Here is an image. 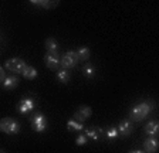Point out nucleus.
<instances>
[{
  "instance_id": "obj_15",
  "label": "nucleus",
  "mask_w": 159,
  "mask_h": 153,
  "mask_svg": "<svg viewBox=\"0 0 159 153\" xmlns=\"http://www.w3.org/2000/svg\"><path fill=\"white\" fill-rule=\"evenodd\" d=\"M99 132H101V129H98V128H87L84 135L91 140H98L99 139Z\"/></svg>"
},
{
  "instance_id": "obj_16",
  "label": "nucleus",
  "mask_w": 159,
  "mask_h": 153,
  "mask_svg": "<svg viewBox=\"0 0 159 153\" xmlns=\"http://www.w3.org/2000/svg\"><path fill=\"white\" fill-rule=\"evenodd\" d=\"M21 75H23L24 78H27V80H34L37 76V70L31 65H27L26 68H24V71L21 72Z\"/></svg>"
},
{
  "instance_id": "obj_2",
  "label": "nucleus",
  "mask_w": 159,
  "mask_h": 153,
  "mask_svg": "<svg viewBox=\"0 0 159 153\" xmlns=\"http://www.w3.org/2000/svg\"><path fill=\"white\" fill-rule=\"evenodd\" d=\"M0 129L6 135H17L20 132V123L11 118H3L0 122Z\"/></svg>"
},
{
  "instance_id": "obj_10",
  "label": "nucleus",
  "mask_w": 159,
  "mask_h": 153,
  "mask_svg": "<svg viewBox=\"0 0 159 153\" xmlns=\"http://www.w3.org/2000/svg\"><path fill=\"white\" fill-rule=\"evenodd\" d=\"M118 130H119V135L121 136H129L134 130V125L131 120H122V122L118 125Z\"/></svg>"
},
{
  "instance_id": "obj_18",
  "label": "nucleus",
  "mask_w": 159,
  "mask_h": 153,
  "mask_svg": "<svg viewBox=\"0 0 159 153\" xmlns=\"http://www.w3.org/2000/svg\"><path fill=\"white\" fill-rule=\"evenodd\" d=\"M77 54H78L81 61H87L89 58V48L88 47H81V48L77 51Z\"/></svg>"
},
{
  "instance_id": "obj_22",
  "label": "nucleus",
  "mask_w": 159,
  "mask_h": 153,
  "mask_svg": "<svg viewBox=\"0 0 159 153\" xmlns=\"http://www.w3.org/2000/svg\"><path fill=\"white\" fill-rule=\"evenodd\" d=\"M6 74H4V68H0V80H2V82H3L4 80H6Z\"/></svg>"
},
{
  "instance_id": "obj_14",
  "label": "nucleus",
  "mask_w": 159,
  "mask_h": 153,
  "mask_svg": "<svg viewBox=\"0 0 159 153\" xmlns=\"http://www.w3.org/2000/svg\"><path fill=\"white\" fill-rule=\"evenodd\" d=\"M44 46H46L47 51L51 54H57V51H58V43H57L54 38H47Z\"/></svg>"
},
{
  "instance_id": "obj_23",
  "label": "nucleus",
  "mask_w": 159,
  "mask_h": 153,
  "mask_svg": "<svg viewBox=\"0 0 159 153\" xmlns=\"http://www.w3.org/2000/svg\"><path fill=\"white\" fill-rule=\"evenodd\" d=\"M129 153H146V152H142V150H132V152H129Z\"/></svg>"
},
{
  "instance_id": "obj_7",
  "label": "nucleus",
  "mask_w": 159,
  "mask_h": 153,
  "mask_svg": "<svg viewBox=\"0 0 159 153\" xmlns=\"http://www.w3.org/2000/svg\"><path fill=\"white\" fill-rule=\"evenodd\" d=\"M44 63H46V65L48 67L50 70H57L61 65V58H58L57 54L47 53L46 57H44Z\"/></svg>"
},
{
  "instance_id": "obj_3",
  "label": "nucleus",
  "mask_w": 159,
  "mask_h": 153,
  "mask_svg": "<svg viewBox=\"0 0 159 153\" xmlns=\"http://www.w3.org/2000/svg\"><path fill=\"white\" fill-rule=\"evenodd\" d=\"M78 61H80V57L77 54V51H67L61 57V67L64 70H70V68H74L78 64Z\"/></svg>"
},
{
  "instance_id": "obj_4",
  "label": "nucleus",
  "mask_w": 159,
  "mask_h": 153,
  "mask_svg": "<svg viewBox=\"0 0 159 153\" xmlns=\"http://www.w3.org/2000/svg\"><path fill=\"white\" fill-rule=\"evenodd\" d=\"M26 67H27L26 61L21 60V58H10V60H7L6 63H4V68H7V70L11 71V72L21 74Z\"/></svg>"
},
{
  "instance_id": "obj_5",
  "label": "nucleus",
  "mask_w": 159,
  "mask_h": 153,
  "mask_svg": "<svg viewBox=\"0 0 159 153\" xmlns=\"http://www.w3.org/2000/svg\"><path fill=\"white\" fill-rule=\"evenodd\" d=\"M47 125H48V123H47V118L44 116L41 112H37L36 115L31 118V126H33V129L36 130V132H39V133L44 132Z\"/></svg>"
},
{
  "instance_id": "obj_6",
  "label": "nucleus",
  "mask_w": 159,
  "mask_h": 153,
  "mask_svg": "<svg viewBox=\"0 0 159 153\" xmlns=\"http://www.w3.org/2000/svg\"><path fill=\"white\" fill-rule=\"evenodd\" d=\"M34 108H36V101L29 97V98H23V99L20 101L17 109H19V112L21 113V115H26V113L31 112Z\"/></svg>"
},
{
  "instance_id": "obj_19",
  "label": "nucleus",
  "mask_w": 159,
  "mask_h": 153,
  "mask_svg": "<svg viewBox=\"0 0 159 153\" xmlns=\"http://www.w3.org/2000/svg\"><path fill=\"white\" fill-rule=\"evenodd\" d=\"M83 74L87 76V78H94V75H95V68H94L91 64H87V65L83 68Z\"/></svg>"
},
{
  "instance_id": "obj_20",
  "label": "nucleus",
  "mask_w": 159,
  "mask_h": 153,
  "mask_svg": "<svg viewBox=\"0 0 159 153\" xmlns=\"http://www.w3.org/2000/svg\"><path fill=\"white\" fill-rule=\"evenodd\" d=\"M105 133H107V138H108L109 140H114V139H116V138L119 136L118 128H108V129L105 130Z\"/></svg>"
},
{
  "instance_id": "obj_24",
  "label": "nucleus",
  "mask_w": 159,
  "mask_h": 153,
  "mask_svg": "<svg viewBox=\"0 0 159 153\" xmlns=\"http://www.w3.org/2000/svg\"><path fill=\"white\" fill-rule=\"evenodd\" d=\"M2 153H6V152H2Z\"/></svg>"
},
{
  "instance_id": "obj_1",
  "label": "nucleus",
  "mask_w": 159,
  "mask_h": 153,
  "mask_svg": "<svg viewBox=\"0 0 159 153\" xmlns=\"http://www.w3.org/2000/svg\"><path fill=\"white\" fill-rule=\"evenodd\" d=\"M152 109H153V103L151 101H143V102L136 103L135 107L131 109V119L139 122V120L145 119Z\"/></svg>"
},
{
  "instance_id": "obj_9",
  "label": "nucleus",
  "mask_w": 159,
  "mask_h": 153,
  "mask_svg": "<svg viewBox=\"0 0 159 153\" xmlns=\"http://www.w3.org/2000/svg\"><path fill=\"white\" fill-rule=\"evenodd\" d=\"M143 149L146 153H153L159 149V140L155 136H149L148 139L143 142Z\"/></svg>"
},
{
  "instance_id": "obj_12",
  "label": "nucleus",
  "mask_w": 159,
  "mask_h": 153,
  "mask_svg": "<svg viewBox=\"0 0 159 153\" xmlns=\"http://www.w3.org/2000/svg\"><path fill=\"white\" fill-rule=\"evenodd\" d=\"M17 85H19V78L16 75H7L6 80L3 81L4 90H14Z\"/></svg>"
},
{
  "instance_id": "obj_21",
  "label": "nucleus",
  "mask_w": 159,
  "mask_h": 153,
  "mask_svg": "<svg viewBox=\"0 0 159 153\" xmlns=\"http://www.w3.org/2000/svg\"><path fill=\"white\" fill-rule=\"evenodd\" d=\"M87 140H88V138L85 135H80L75 140V145L77 146H84V145H87Z\"/></svg>"
},
{
  "instance_id": "obj_17",
  "label": "nucleus",
  "mask_w": 159,
  "mask_h": 153,
  "mask_svg": "<svg viewBox=\"0 0 159 153\" xmlns=\"http://www.w3.org/2000/svg\"><path fill=\"white\" fill-rule=\"evenodd\" d=\"M56 78L60 81V82H63V84H67L70 81V78H71V75H70V72L67 70H58V72H57Z\"/></svg>"
},
{
  "instance_id": "obj_13",
  "label": "nucleus",
  "mask_w": 159,
  "mask_h": 153,
  "mask_svg": "<svg viewBox=\"0 0 159 153\" xmlns=\"http://www.w3.org/2000/svg\"><path fill=\"white\" fill-rule=\"evenodd\" d=\"M67 129L71 130V132H77V130H84L85 128H84L83 122H78V120L75 119H71L67 122Z\"/></svg>"
},
{
  "instance_id": "obj_8",
  "label": "nucleus",
  "mask_w": 159,
  "mask_h": 153,
  "mask_svg": "<svg viewBox=\"0 0 159 153\" xmlns=\"http://www.w3.org/2000/svg\"><path fill=\"white\" fill-rule=\"evenodd\" d=\"M91 115H93V109L89 107H87V105H84V107H81L74 113V119L78 120V122H84V120H87Z\"/></svg>"
},
{
  "instance_id": "obj_11",
  "label": "nucleus",
  "mask_w": 159,
  "mask_h": 153,
  "mask_svg": "<svg viewBox=\"0 0 159 153\" xmlns=\"http://www.w3.org/2000/svg\"><path fill=\"white\" fill-rule=\"evenodd\" d=\"M145 133L148 136H156L159 135V122L156 120H151L145 125Z\"/></svg>"
}]
</instances>
